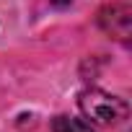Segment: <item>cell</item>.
<instances>
[{
  "instance_id": "cell-3",
  "label": "cell",
  "mask_w": 132,
  "mask_h": 132,
  "mask_svg": "<svg viewBox=\"0 0 132 132\" xmlns=\"http://www.w3.org/2000/svg\"><path fill=\"white\" fill-rule=\"evenodd\" d=\"M52 132H96V129H93L91 122H86V119L60 114V117L52 119Z\"/></svg>"
},
{
  "instance_id": "cell-4",
  "label": "cell",
  "mask_w": 132,
  "mask_h": 132,
  "mask_svg": "<svg viewBox=\"0 0 132 132\" xmlns=\"http://www.w3.org/2000/svg\"><path fill=\"white\" fill-rule=\"evenodd\" d=\"M49 3H52V5H57V8H65V5H70L73 0H49Z\"/></svg>"
},
{
  "instance_id": "cell-1",
  "label": "cell",
  "mask_w": 132,
  "mask_h": 132,
  "mask_svg": "<svg viewBox=\"0 0 132 132\" xmlns=\"http://www.w3.org/2000/svg\"><path fill=\"white\" fill-rule=\"evenodd\" d=\"M80 111L86 114V119L101 124V127H114L122 119H127V104L119 96H111L101 88H88L80 93L78 98Z\"/></svg>"
},
{
  "instance_id": "cell-2",
  "label": "cell",
  "mask_w": 132,
  "mask_h": 132,
  "mask_svg": "<svg viewBox=\"0 0 132 132\" xmlns=\"http://www.w3.org/2000/svg\"><path fill=\"white\" fill-rule=\"evenodd\" d=\"M98 26L119 39V42H127L129 39V31H132V8L127 3H114V5H106L98 16Z\"/></svg>"
}]
</instances>
